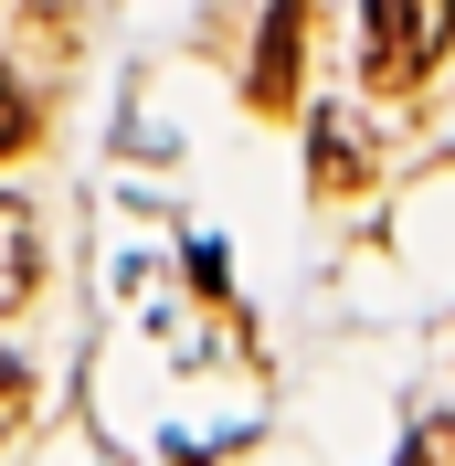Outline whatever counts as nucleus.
Wrapping results in <instances>:
<instances>
[{
    "label": "nucleus",
    "instance_id": "obj_1",
    "mask_svg": "<svg viewBox=\"0 0 455 466\" xmlns=\"http://www.w3.org/2000/svg\"><path fill=\"white\" fill-rule=\"evenodd\" d=\"M445 32H455V0H370V32H360L370 86H381V96L424 86L434 54H445Z\"/></svg>",
    "mask_w": 455,
    "mask_h": 466
},
{
    "label": "nucleus",
    "instance_id": "obj_2",
    "mask_svg": "<svg viewBox=\"0 0 455 466\" xmlns=\"http://www.w3.org/2000/svg\"><path fill=\"white\" fill-rule=\"evenodd\" d=\"M297 11H308V0H276V11H265V54H255V106H286V86H297Z\"/></svg>",
    "mask_w": 455,
    "mask_h": 466
},
{
    "label": "nucleus",
    "instance_id": "obj_3",
    "mask_svg": "<svg viewBox=\"0 0 455 466\" xmlns=\"http://www.w3.org/2000/svg\"><path fill=\"white\" fill-rule=\"evenodd\" d=\"M318 191H360V138L318 116Z\"/></svg>",
    "mask_w": 455,
    "mask_h": 466
},
{
    "label": "nucleus",
    "instance_id": "obj_4",
    "mask_svg": "<svg viewBox=\"0 0 455 466\" xmlns=\"http://www.w3.org/2000/svg\"><path fill=\"white\" fill-rule=\"evenodd\" d=\"M22 287H32V223H22V212H0V308H11Z\"/></svg>",
    "mask_w": 455,
    "mask_h": 466
},
{
    "label": "nucleus",
    "instance_id": "obj_5",
    "mask_svg": "<svg viewBox=\"0 0 455 466\" xmlns=\"http://www.w3.org/2000/svg\"><path fill=\"white\" fill-rule=\"evenodd\" d=\"M22 413H32V371L0 350V435H22Z\"/></svg>",
    "mask_w": 455,
    "mask_h": 466
},
{
    "label": "nucleus",
    "instance_id": "obj_6",
    "mask_svg": "<svg viewBox=\"0 0 455 466\" xmlns=\"http://www.w3.org/2000/svg\"><path fill=\"white\" fill-rule=\"evenodd\" d=\"M22 138H32V96L11 86V64H0V159H11Z\"/></svg>",
    "mask_w": 455,
    "mask_h": 466
},
{
    "label": "nucleus",
    "instance_id": "obj_7",
    "mask_svg": "<svg viewBox=\"0 0 455 466\" xmlns=\"http://www.w3.org/2000/svg\"><path fill=\"white\" fill-rule=\"evenodd\" d=\"M402 466H455V424H424V435H413V456Z\"/></svg>",
    "mask_w": 455,
    "mask_h": 466
}]
</instances>
